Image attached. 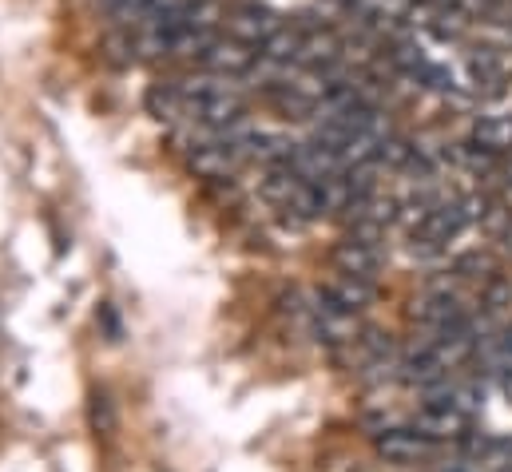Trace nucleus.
Masks as SVG:
<instances>
[{
    "mask_svg": "<svg viewBox=\"0 0 512 472\" xmlns=\"http://www.w3.org/2000/svg\"><path fill=\"white\" fill-rule=\"evenodd\" d=\"M465 227H469V219H465V207H461V203H437V207L429 211V219L421 223V231H413V242L437 250V246H445L449 238L461 235Z\"/></svg>",
    "mask_w": 512,
    "mask_h": 472,
    "instance_id": "obj_6",
    "label": "nucleus"
},
{
    "mask_svg": "<svg viewBox=\"0 0 512 472\" xmlns=\"http://www.w3.org/2000/svg\"><path fill=\"white\" fill-rule=\"evenodd\" d=\"M437 207V199L433 195H413V199H405V203H397V223L405 227V231H421V223L429 219V211Z\"/></svg>",
    "mask_w": 512,
    "mask_h": 472,
    "instance_id": "obj_12",
    "label": "nucleus"
},
{
    "mask_svg": "<svg viewBox=\"0 0 512 472\" xmlns=\"http://www.w3.org/2000/svg\"><path fill=\"white\" fill-rule=\"evenodd\" d=\"M302 32H306V28H298V24H286V20H282V24L262 40L258 56H262V60H270V64H298Z\"/></svg>",
    "mask_w": 512,
    "mask_h": 472,
    "instance_id": "obj_10",
    "label": "nucleus"
},
{
    "mask_svg": "<svg viewBox=\"0 0 512 472\" xmlns=\"http://www.w3.org/2000/svg\"><path fill=\"white\" fill-rule=\"evenodd\" d=\"M461 278H493L497 274V262H493V254H485V250H473V254H465V258H457V266H453Z\"/></svg>",
    "mask_w": 512,
    "mask_h": 472,
    "instance_id": "obj_15",
    "label": "nucleus"
},
{
    "mask_svg": "<svg viewBox=\"0 0 512 472\" xmlns=\"http://www.w3.org/2000/svg\"><path fill=\"white\" fill-rule=\"evenodd\" d=\"M195 0H147V12L139 24H179Z\"/></svg>",
    "mask_w": 512,
    "mask_h": 472,
    "instance_id": "obj_13",
    "label": "nucleus"
},
{
    "mask_svg": "<svg viewBox=\"0 0 512 472\" xmlns=\"http://www.w3.org/2000/svg\"><path fill=\"white\" fill-rule=\"evenodd\" d=\"M501 338H505V346H509V354H512V326L505 330V334H501Z\"/></svg>",
    "mask_w": 512,
    "mask_h": 472,
    "instance_id": "obj_19",
    "label": "nucleus"
},
{
    "mask_svg": "<svg viewBox=\"0 0 512 472\" xmlns=\"http://www.w3.org/2000/svg\"><path fill=\"white\" fill-rule=\"evenodd\" d=\"M262 60L255 44L231 36V32H219L203 52H199V72H211V76H223V80H239L247 72H255V64Z\"/></svg>",
    "mask_w": 512,
    "mask_h": 472,
    "instance_id": "obj_1",
    "label": "nucleus"
},
{
    "mask_svg": "<svg viewBox=\"0 0 512 472\" xmlns=\"http://www.w3.org/2000/svg\"><path fill=\"white\" fill-rule=\"evenodd\" d=\"M413 429L425 433V437H433L437 445H441V441H465V433H469V413L457 409V405H445V401H429V405L413 417Z\"/></svg>",
    "mask_w": 512,
    "mask_h": 472,
    "instance_id": "obj_4",
    "label": "nucleus"
},
{
    "mask_svg": "<svg viewBox=\"0 0 512 472\" xmlns=\"http://www.w3.org/2000/svg\"><path fill=\"white\" fill-rule=\"evenodd\" d=\"M346 44L334 28H306L302 32V52H298V64L302 68H314V72H334V64L342 60Z\"/></svg>",
    "mask_w": 512,
    "mask_h": 472,
    "instance_id": "obj_7",
    "label": "nucleus"
},
{
    "mask_svg": "<svg viewBox=\"0 0 512 472\" xmlns=\"http://www.w3.org/2000/svg\"><path fill=\"white\" fill-rule=\"evenodd\" d=\"M477 147L493 151V155H509L512 151V116H481L473 123V135H469Z\"/></svg>",
    "mask_w": 512,
    "mask_h": 472,
    "instance_id": "obj_11",
    "label": "nucleus"
},
{
    "mask_svg": "<svg viewBox=\"0 0 512 472\" xmlns=\"http://www.w3.org/2000/svg\"><path fill=\"white\" fill-rule=\"evenodd\" d=\"M481 306H485L489 314H501L505 306H512V286L501 282V278H489V286H485V294H481Z\"/></svg>",
    "mask_w": 512,
    "mask_h": 472,
    "instance_id": "obj_16",
    "label": "nucleus"
},
{
    "mask_svg": "<svg viewBox=\"0 0 512 472\" xmlns=\"http://www.w3.org/2000/svg\"><path fill=\"white\" fill-rule=\"evenodd\" d=\"M501 238H505V250H512V219H509V227L501 231Z\"/></svg>",
    "mask_w": 512,
    "mask_h": 472,
    "instance_id": "obj_18",
    "label": "nucleus"
},
{
    "mask_svg": "<svg viewBox=\"0 0 512 472\" xmlns=\"http://www.w3.org/2000/svg\"><path fill=\"white\" fill-rule=\"evenodd\" d=\"M100 4H104V12L112 16L116 28H135L147 12V0H100Z\"/></svg>",
    "mask_w": 512,
    "mask_h": 472,
    "instance_id": "obj_14",
    "label": "nucleus"
},
{
    "mask_svg": "<svg viewBox=\"0 0 512 472\" xmlns=\"http://www.w3.org/2000/svg\"><path fill=\"white\" fill-rule=\"evenodd\" d=\"M330 262H334L338 274H354V278L374 282L378 270H382V250H378V242H370V238L346 235L330 250Z\"/></svg>",
    "mask_w": 512,
    "mask_h": 472,
    "instance_id": "obj_3",
    "label": "nucleus"
},
{
    "mask_svg": "<svg viewBox=\"0 0 512 472\" xmlns=\"http://www.w3.org/2000/svg\"><path fill=\"white\" fill-rule=\"evenodd\" d=\"M330 310H342V314H362L370 302H374V282H366V278H354V274H338V278H330L326 286H322V294H318Z\"/></svg>",
    "mask_w": 512,
    "mask_h": 472,
    "instance_id": "obj_8",
    "label": "nucleus"
},
{
    "mask_svg": "<svg viewBox=\"0 0 512 472\" xmlns=\"http://www.w3.org/2000/svg\"><path fill=\"white\" fill-rule=\"evenodd\" d=\"M378 453L389 465H417V461H429L437 453V441L417 433L413 425L409 429H385L378 437Z\"/></svg>",
    "mask_w": 512,
    "mask_h": 472,
    "instance_id": "obj_5",
    "label": "nucleus"
},
{
    "mask_svg": "<svg viewBox=\"0 0 512 472\" xmlns=\"http://www.w3.org/2000/svg\"><path fill=\"white\" fill-rule=\"evenodd\" d=\"M278 24H282V16H278L274 8H266V4H258V0H235V4L227 8L223 32H231V36H239V40L262 48V40H266Z\"/></svg>",
    "mask_w": 512,
    "mask_h": 472,
    "instance_id": "obj_2",
    "label": "nucleus"
},
{
    "mask_svg": "<svg viewBox=\"0 0 512 472\" xmlns=\"http://www.w3.org/2000/svg\"><path fill=\"white\" fill-rule=\"evenodd\" d=\"M497 175H501V183L512 187V151L509 155H501V167H497Z\"/></svg>",
    "mask_w": 512,
    "mask_h": 472,
    "instance_id": "obj_17",
    "label": "nucleus"
},
{
    "mask_svg": "<svg viewBox=\"0 0 512 472\" xmlns=\"http://www.w3.org/2000/svg\"><path fill=\"white\" fill-rule=\"evenodd\" d=\"M239 163H243V155L227 139H215V143H203V147L191 151V171L203 175V179H215V183L231 179L239 171Z\"/></svg>",
    "mask_w": 512,
    "mask_h": 472,
    "instance_id": "obj_9",
    "label": "nucleus"
}]
</instances>
